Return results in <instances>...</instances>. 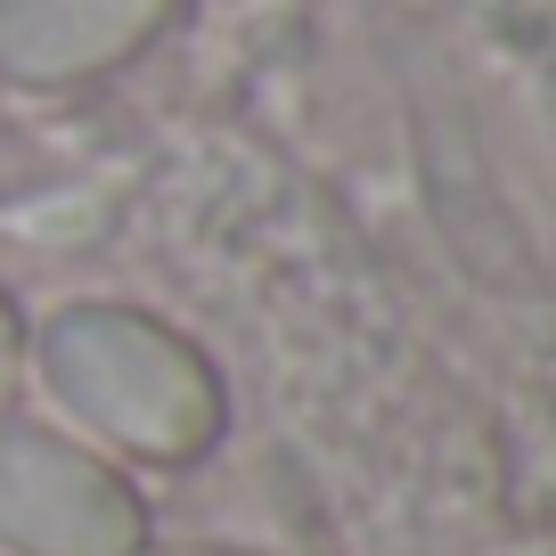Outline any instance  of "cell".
Masks as SVG:
<instances>
[{"instance_id":"6da1fadb","label":"cell","mask_w":556,"mask_h":556,"mask_svg":"<svg viewBox=\"0 0 556 556\" xmlns=\"http://www.w3.org/2000/svg\"><path fill=\"white\" fill-rule=\"evenodd\" d=\"M34 368L50 401L99 434L106 451L148 458V467H189L222 442V377L180 328L131 312V303H66L41 319Z\"/></svg>"},{"instance_id":"7a4b0ae2","label":"cell","mask_w":556,"mask_h":556,"mask_svg":"<svg viewBox=\"0 0 556 556\" xmlns=\"http://www.w3.org/2000/svg\"><path fill=\"white\" fill-rule=\"evenodd\" d=\"M0 548L17 556H139L148 507L99 451L0 417Z\"/></svg>"},{"instance_id":"3957f363","label":"cell","mask_w":556,"mask_h":556,"mask_svg":"<svg viewBox=\"0 0 556 556\" xmlns=\"http://www.w3.org/2000/svg\"><path fill=\"white\" fill-rule=\"evenodd\" d=\"M180 0H0V74L83 83L173 25Z\"/></svg>"},{"instance_id":"277c9868","label":"cell","mask_w":556,"mask_h":556,"mask_svg":"<svg viewBox=\"0 0 556 556\" xmlns=\"http://www.w3.org/2000/svg\"><path fill=\"white\" fill-rule=\"evenodd\" d=\"M17 377H25V328L9 312V295H0V401L17 393Z\"/></svg>"},{"instance_id":"5b68a950","label":"cell","mask_w":556,"mask_h":556,"mask_svg":"<svg viewBox=\"0 0 556 556\" xmlns=\"http://www.w3.org/2000/svg\"><path fill=\"white\" fill-rule=\"evenodd\" d=\"M173 556H222V548H173Z\"/></svg>"}]
</instances>
